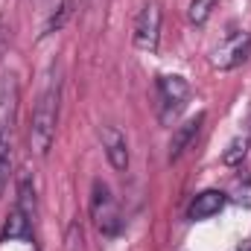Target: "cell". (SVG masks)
<instances>
[{
    "instance_id": "obj_16",
    "label": "cell",
    "mask_w": 251,
    "mask_h": 251,
    "mask_svg": "<svg viewBox=\"0 0 251 251\" xmlns=\"http://www.w3.org/2000/svg\"><path fill=\"white\" fill-rule=\"evenodd\" d=\"M237 251H251V240L246 243V249H237Z\"/></svg>"
},
{
    "instance_id": "obj_8",
    "label": "cell",
    "mask_w": 251,
    "mask_h": 251,
    "mask_svg": "<svg viewBox=\"0 0 251 251\" xmlns=\"http://www.w3.org/2000/svg\"><path fill=\"white\" fill-rule=\"evenodd\" d=\"M201 123H204V111H199L196 117H190V120H184L181 126H176V131H173V137H170V155H167L170 164L181 161V155L187 152L190 146H193V140L199 137Z\"/></svg>"
},
{
    "instance_id": "obj_3",
    "label": "cell",
    "mask_w": 251,
    "mask_h": 251,
    "mask_svg": "<svg viewBox=\"0 0 251 251\" xmlns=\"http://www.w3.org/2000/svg\"><path fill=\"white\" fill-rule=\"evenodd\" d=\"M155 94H158V120L173 123L190 102V82L178 73H164L155 82Z\"/></svg>"
},
{
    "instance_id": "obj_9",
    "label": "cell",
    "mask_w": 251,
    "mask_h": 251,
    "mask_svg": "<svg viewBox=\"0 0 251 251\" xmlns=\"http://www.w3.org/2000/svg\"><path fill=\"white\" fill-rule=\"evenodd\" d=\"M15 204L26 213V216H38V199H35V181L29 176H21L18 178V196H15Z\"/></svg>"
},
{
    "instance_id": "obj_13",
    "label": "cell",
    "mask_w": 251,
    "mask_h": 251,
    "mask_svg": "<svg viewBox=\"0 0 251 251\" xmlns=\"http://www.w3.org/2000/svg\"><path fill=\"white\" fill-rule=\"evenodd\" d=\"M219 6V0H190L187 6V21L193 26H204L207 18L213 15V9Z\"/></svg>"
},
{
    "instance_id": "obj_6",
    "label": "cell",
    "mask_w": 251,
    "mask_h": 251,
    "mask_svg": "<svg viewBox=\"0 0 251 251\" xmlns=\"http://www.w3.org/2000/svg\"><path fill=\"white\" fill-rule=\"evenodd\" d=\"M100 143H102V152H105L111 170L126 173L131 155H128V140H126L123 131H120L117 126H102V128H100Z\"/></svg>"
},
{
    "instance_id": "obj_11",
    "label": "cell",
    "mask_w": 251,
    "mask_h": 251,
    "mask_svg": "<svg viewBox=\"0 0 251 251\" xmlns=\"http://www.w3.org/2000/svg\"><path fill=\"white\" fill-rule=\"evenodd\" d=\"M249 149H251V140L246 134H240V137H234L228 146H225V152H222V164L225 167H243V161L249 158Z\"/></svg>"
},
{
    "instance_id": "obj_1",
    "label": "cell",
    "mask_w": 251,
    "mask_h": 251,
    "mask_svg": "<svg viewBox=\"0 0 251 251\" xmlns=\"http://www.w3.org/2000/svg\"><path fill=\"white\" fill-rule=\"evenodd\" d=\"M59 111H62V79L59 73L47 76L38 100H35V108H32V117H29V149L38 155V158H47L50 155V146L56 140V128H59Z\"/></svg>"
},
{
    "instance_id": "obj_7",
    "label": "cell",
    "mask_w": 251,
    "mask_h": 251,
    "mask_svg": "<svg viewBox=\"0 0 251 251\" xmlns=\"http://www.w3.org/2000/svg\"><path fill=\"white\" fill-rule=\"evenodd\" d=\"M225 204H228L225 190H201V193H196L190 199L184 216H187L190 222H204V219H213Z\"/></svg>"
},
{
    "instance_id": "obj_4",
    "label": "cell",
    "mask_w": 251,
    "mask_h": 251,
    "mask_svg": "<svg viewBox=\"0 0 251 251\" xmlns=\"http://www.w3.org/2000/svg\"><path fill=\"white\" fill-rule=\"evenodd\" d=\"M251 56V32L246 29H228L222 35V41L213 47L210 64L216 70H234Z\"/></svg>"
},
{
    "instance_id": "obj_15",
    "label": "cell",
    "mask_w": 251,
    "mask_h": 251,
    "mask_svg": "<svg viewBox=\"0 0 251 251\" xmlns=\"http://www.w3.org/2000/svg\"><path fill=\"white\" fill-rule=\"evenodd\" d=\"M246 137L251 140V108H249V114H246Z\"/></svg>"
},
{
    "instance_id": "obj_14",
    "label": "cell",
    "mask_w": 251,
    "mask_h": 251,
    "mask_svg": "<svg viewBox=\"0 0 251 251\" xmlns=\"http://www.w3.org/2000/svg\"><path fill=\"white\" fill-rule=\"evenodd\" d=\"M70 12H73V0H62V3H59V9H56V12H50V21H47V26H44V35H50V32H56V29H62L64 21L70 18Z\"/></svg>"
},
{
    "instance_id": "obj_5",
    "label": "cell",
    "mask_w": 251,
    "mask_h": 251,
    "mask_svg": "<svg viewBox=\"0 0 251 251\" xmlns=\"http://www.w3.org/2000/svg\"><path fill=\"white\" fill-rule=\"evenodd\" d=\"M161 18H164V12H161V6L155 0L143 3V9L134 18V32H131L137 50L158 53V44H161Z\"/></svg>"
},
{
    "instance_id": "obj_10",
    "label": "cell",
    "mask_w": 251,
    "mask_h": 251,
    "mask_svg": "<svg viewBox=\"0 0 251 251\" xmlns=\"http://www.w3.org/2000/svg\"><path fill=\"white\" fill-rule=\"evenodd\" d=\"M12 170H15V161H12V134L0 131V196L9 187Z\"/></svg>"
},
{
    "instance_id": "obj_2",
    "label": "cell",
    "mask_w": 251,
    "mask_h": 251,
    "mask_svg": "<svg viewBox=\"0 0 251 251\" xmlns=\"http://www.w3.org/2000/svg\"><path fill=\"white\" fill-rule=\"evenodd\" d=\"M88 210H91V219H94V228L102 234V237H117L120 231H123V213H120V204H117V199H114V193L111 187L105 184V181H94V187H91V204H88Z\"/></svg>"
},
{
    "instance_id": "obj_12",
    "label": "cell",
    "mask_w": 251,
    "mask_h": 251,
    "mask_svg": "<svg viewBox=\"0 0 251 251\" xmlns=\"http://www.w3.org/2000/svg\"><path fill=\"white\" fill-rule=\"evenodd\" d=\"M228 201H234L237 207H251V176H237L234 181H231V187H228Z\"/></svg>"
}]
</instances>
